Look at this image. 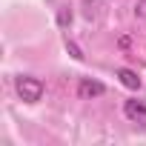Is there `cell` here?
<instances>
[{
  "label": "cell",
  "mask_w": 146,
  "mask_h": 146,
  "mask_svg": "<svg viewBox=\"0 0 146 146\" xmlns=\"http://www.w3.org/2000/svg\"><path fill=\"white\" fill-rule=\"evenodd\" d=\"M66 49H69V54H72V57H75V60H83V52L78 49V43H72L69 37H66Z\"/></svg>",
  "instance_id": "5b68a950"
},
{
  "label": "cell",
  "mask_w": 146,
  "mask_h": 146,
  "mask_svg": "<svg viewBox=\"0 0 146 146\" xmlns=\"http://www.w3.org/2000/svg\"><path fill=\"white\" fill-rule=\"evenodd\" d=\"M57 23H60V26H69V23H72V12H69V9H60V12H57Z\"/></svg>",
  "instance_id": "8992f818"
},
{
  "label": "cell",
  "mask_w": 146,
  "mask_h": 146,
  "mask_svg": "<svg viewBox=\"0 0 146 146\" xmlns=\"http://www.w3.org/2000/svg\"><path fill=\"white\" fill-rule=\"evenodd\" d=\"M129 43H132V40H129V37H126V35H123V37H120V40H117V46H120V49H129Z\"/></svg>",
  "instance_id": "ba28073f"
},
{
  "label": "cell",
  "mask_w": 146,
  "mask_h": 146,
  "mask_svg": "<svg viewBox=\"0 0 146 146\" xmlns=\"http://www.w3.org/2000/svg\"><path fill=\"white\" fill-rule=\"evenodd\" d=\"M103 92H106V86H103L100 80H92V78H80V83H78V98H83V100L100 98Z\"/></svg>",
  "instance_id": "3957f363"
},
{
  "label": "cell",
  "mask_w": 146,
  "mask_h": 146,
  "mask_svg": "<svg viewBox=\"0 0 146 146\" xmlns=\"http://www.w3.org/2000/svg\"><path fill=\"white\" fill-rule=\"evenodd\" d=\"M123 115H126V120L146 126V100H137V98L123 100Z\"/></svg>",
  "instance_id": "7a4b0ae2"
},
{
  "label": "cell",
  "mask_w": 146,
  "mask_h": 146,
  "mask_svg": "<svg viewBox=\"0 0 146 146\" xmlns=\"http://www.w3.org/2000/svg\"><path fill=\"white\" fill-rule=\"evenodd\" d=\"M15 89H17L23 103H40L43 92H46V83L35 75H20V78H15Z\"/></svg>",
  "instance_id": "6da1fadb"
},
{
  "label": "cell",
  "mask_w": 146,
  "mask_h": 146,
  "mask_svg": "<svg viewBox=\"0 0 146 146\" xmlns=\"http://www.w3.org/2000/svg\"><path fill=\"white\" fill-rule=\"evenodd\" d=\"M135 17H146V0H137V3H135Z\"/></svg>",
  "instance_id": "52a82bcc"
},
{
  "label": "cell",
  "mask_w": 146,
  "mask_h": 146,
  "mask_svg": "<svg viewBox=\"0 0 146 146\" xmlns=\"http://www.w3.org/2000/svg\"><path fill=\"white\" fill-rule=\"evenodd\" d=\"M115 78L126 86V89H132V92H137L140 86H143V80L137 78V72H132V69H126V66H120V69H115Z\"/></svg>",
  "instance_id": "277c9868"
}]
</instances>
